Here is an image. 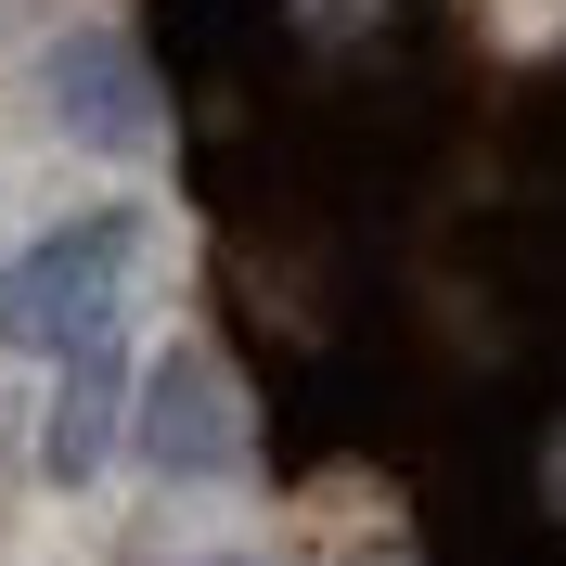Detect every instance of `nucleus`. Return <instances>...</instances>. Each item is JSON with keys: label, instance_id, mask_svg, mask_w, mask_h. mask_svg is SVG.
Segmentation results:
<instances>
[{"label": "nucleus", "instance_id": "f257e3e1", "mask_svg": "<svg viewBox=\"0 0 566 566\" xmlns=\"http://www.w3.org/2000/svg\"><path fill=\"white\" fill-rule=\"evenodd\" d=\"M129 258H142V219H129V207L39 232L13 271H0V348H52V360L104 348V335H116V283H129Z\"/></svg>", "mask_w": 566, "mask_h": 566}, {"label": "nucleus", "instance_id": "f03ea898", "mask_svg": "<svg viewBox=\"0 0 566 566\" xmlns=\"http://www.w3.org/2000/svg\"><path fill=\"white\" fill-rule=\"evenodd\" d=\"M52 104H65L77 142H104V155H142V142H155V77H142V52L104 39V27H77L65 52H52Z\"/></svg>", "mask_w": 566, "mask_h": 566}, {"label": "nucleus", "instance_id": "7ed1b4c3", "mask_svg": "<svg viewBox=\"0 0 566 566\" xmlns=\"http://www.w3.org/2000/svg\"><path fill=\"white\" fill-rule=\"evenodd\" d=\"M142 451L168 463V476H219V463H232V387H219L207 348L155 360V387H142Z\"/></svg>", "mask_w": 566, "mask_h": 566}, {"label": "nucleus", "instance_id": "20e7f679", "mask_svg": "<svg viewBox=\"0 0 566 566\" xmlns=\"http://www.w3.org/2000/svg\"><path fill=\"white\" fill-rule=\"evenodd\" d=\"M116 387H129V374H116V335L65 360V399H52V451H39L52 476H91V463H104V438H116Z\"/></svg>", "mask_w": 566, "mask_h": 566}]
</instances>
